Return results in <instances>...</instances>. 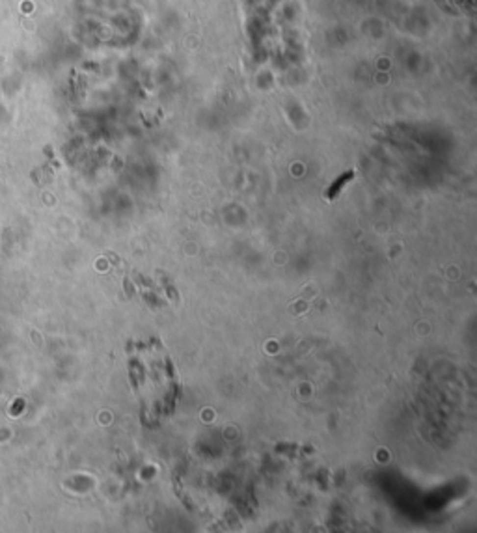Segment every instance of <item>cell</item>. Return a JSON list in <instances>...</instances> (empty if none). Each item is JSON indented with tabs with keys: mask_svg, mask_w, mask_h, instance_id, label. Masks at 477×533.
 <instances>
[{
	"mask_svg": "<svg viewBox=\"0 0 477 533\" xmlns=\"http://www.w3.org/2000/svg\"><path fill=\"white\" fill-rule=\"evenodd\" d=\"M352 179V172H347L345 176H341V178H337L336 181H334V185L328 188V192H326V198L328 200H334V196H336L337 192L341 190V188L345 187V183L347 181H351Z\"/></svg>",
	"mask_w": 477,
	"mask_h": 533,
	"instance_id": "obj_1",
	"label": "cell"
},
{
	"mask_svg": "<svg viewBox=\"0 0 477 533\" xmlns=\"http://www.w3.org/2000/svg\"><path fill=\"white\" fill-rule=\"evenodd\" d=\"M125 289H127V297L132 299V297H134V291H132V283L127 280V278H125Z\"/></svg>",
	"mask_w": 477,
	"mask_h": 533,
	"instance_id": "obj_2",
	"label": "cell"
}]
</instances>
